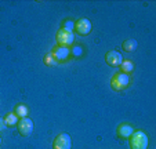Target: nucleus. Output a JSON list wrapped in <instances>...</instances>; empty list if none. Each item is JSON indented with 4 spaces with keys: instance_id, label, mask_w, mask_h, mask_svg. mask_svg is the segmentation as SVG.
Segmentation results:
<instances>
[{
    "instance_id": "f257e3e1",
    "label": "nucleus",
    "mask_w": 156,
    "mask_h": 149,
    "mask_svg": "<svg viewBox=\"0 0 156 149\" xmlns=\"http://www.w3.org/2000/svg\"><path fill=\"white\" fill-rule=\"evenodd\" d=\"M148 135L141 130H137L130 135V148L131 149H148Z\"/></svg>"
},
{
    "instance_id": "f03ea898",
    "label": "nucleus",
    "mask_w": 156,
    "mask_h": 149,
    "mask_svg": "<svg viewBox=\"0 0 156 149\" xmlns=\"http://www.w3.org/2000/svg\"><path fill=\"white\" fill-rule=\"evenodd\" d=\"M129 84H130V76L123 72L113 75V77L111 79V87L115 91L124 90L126 87H129Z\"/></svg>"
},
{
    "instance_id": "7ed1b4c3",
    "label": "nucleus",
    "mask_w": 156,
    "mask_h": 149,
    "mask_svg": "<svg viewBox=\"0 0 156 149\" xmlns=\"http://www.w3.org/2000/svg\"><path fill=\"white\" fill-rule=\"evenodd\" d=\"M53 149H72L71 135L66 134V133H62V134L57 135V137L54 138Z\"/></svg>"
},
{
    "instance_id": "20e7f679",
    "label": "nucleus",
    "mask_w": 156,
    "mask_h": 149,
    "mask_svg": "<svg viewBox=\"0 0 156 149\" xmlns=\"http://www.w3.org/2000/svg\"><path fill=\"white\" fill-rule=\"evenodd\" d=\"M57 43L58 46H64V47H69L73 44L75 41V35L72 32H66L64 29H59L57 32Z\"/></svg>"
},
{
    "instance_id": "39448f33",
    "label": "nucleus",
    "mask_w": 156,
    "mask_h": 149,
    "mask_svg": "<svg viewBox=\"0 0 156 149\" xmlns=\"http://www.w3.org/2000/svg\"><path fill=\"white\" fill-rule=\"evenodd\" d=\"M17 129H18V133H20L21 135L28 137V135H30L33 131V122L29 119V117H22V119L18 120Z\"/></svg>"
},
{
    "instance_id": "423d86ee",
    "label": "nucleus",
    "mask_w": 156,
    "mask_h": 149,
    "mask_svg": "<svg viewBox=\"0 0 156 149\" xmlns=\"http://www.w3.org/2000/svg\"><path fill=\"white\" fill-rule=\"evenodd\" d=\"M91 29H93V25L87 18H79L75 22V32L77 35H82V36L88 35V33L91 32Z\"/></svg>"
},
{
    "instance_id": "0eeeda50",
    "label": "nucleus",
    "mask_w": 156,
    "mask_h": 149,
    "mask_svg": "<svg viewBox=\"0 0 156 149\" xmlns=\"http://www.w3.org/2000/svg\"><path fill=\"white\" fill-rule=\"evenodd\" d=\"M53 57L55 58V61H65L68 59V57L71 55V48L69 47H64V46H55L51 51Z\"/></svg>"
},
{
    "instance_id": "6e6552de",
    "label": "nucleus",
    "mask_w": 156,
    "mask_h": 149,
    "mask_svg": "<svg viewBox=\"0 0 156 149\" xmlns=\"http://www.w3.org/2000/svg\"><path fill=\"white\" fill-rule=\"evenodd\" d=\"M105 61L106 64L109 65V66H120V64L123 62V57H122L120 53H118V51H108L105 55Z\"/></svg>"
},
{
    "instance_id": "1a4fd4ad",
    "label": "nucleus",
    "mask_w": 156,
    "mask_h": 149,
    "mask_svg": "<svg viewBox=\"0 0 156 149\" xmlns=\"http://www.w3.org/2000/svg\"><path fill=\"white\" fill-rule=\"evenodd\" d=\"M134 133V127L129 123H122L118 127V135L120 138H130V135Z\"/></svg>"
},
{
    "instance_id": "9d476101",
    "label": "nucleus",
    "mask_w": 156,
    "mask_h": 149,
    "mask_svg": "<svg viewBox=\"0 0 156 149\" xmlns=\"http://www.w3.org/2000/svg\"><path fill=\"white\" fill-rule=\"evenodd\" d=\"M137 46H138V43H137L136 39H127V40H124L123 44H122L123 50L124 51H127V53H133V51H136Z\"/></svg>"
},
{
    "instance_id": "9b49d317",
    "label": "nucleus",
    "mask_w": 156,
    "mask_h": 149,
    "mask_svg": "<svg viewBox=\"0 0 156 149\" xmlns=\"http://www.w3.org/2000/svg\"><path fill=\"white\" fill-rule=\"evenodd\" d=\"M4 124L9 127H12V126H17L18 120H20V117L17 116V115L14 113V112H10V113H7L6 116H4Z\"/></svg>"
},
{
    "instance_id": "f8f14e48",
    "label": "nucleus",
    "mask_w": 156,
    "mask_h": 149,
    "mask_svg": "<svg viewBox=\"0 0 156 149\" xmlns=\"http://www.w3.org/2000/svg\"><path fill=\"white\" fill-rule=\"evenodd\" d=\"M14 113L17 115L20 119H22V117H27L28 116V113H29V109H28L27 105H24V104H20V105L15 106Z\"/></svg>"
},
{
    "instance_id": "ddd939ff",
    "label": "nucleus",
    "mask_w": 156,
    "mask_h": 149,
    "mask_svg": "<svg viewBox=\"0 0 156 149\" xmlns=\"http://www.w3.org/2000/svg\"><path fill=\"white\" fill-rule=\"evenodd\" d=\"M133 69H134V64H133L131 61H129V59H123V62L120 64V70L123 73H131Z\"/></svg>"
},
{
    "instance_id": "4468645a",
    "label": "nucleus",
    "mask_w": 156,
    "mask_h": 149,
    "mask_svg": "<svg viewBox=\"0 0 156 149\" xmlns=\"http://www.w3.org/2000/svg\"><path fill=\"white\" fill-rule=\"evenodd\" d=\"M61 29L66 30V32H72V33H73V30H75V21L65 20L64 22H62V28H61Z\"/></svg>"
},
{
    "instance_id": "2eb2a0df",
    "label": "nucleus",
    "mask_w": 156,
    "mask_h": 149,
    "mask_svg": "<svg viewBox=\"0 0 156 149\" xmlns=\"http://www.w3.org/2000/svg\"><path fill=\"white\" fill-rule=\"evenodd\" d=\"M44 64L47 65V66H54V65H57L55 58L53 57V54H51V53H48V54H46V55H44Z\"/></svg>"
},
{
    "instance_id": "dca6fc26",
    "label": "nucleus",
    "mask_w": 156,
    "mask_h": 149,
    "mask_svg": "<svg viewBox=\"0 0 156 149\" xmlns=\"http://www.w3.org/2000/svg\"><path fill=\"white\" fill-rule=\"evenodd\" d=\"M71 54L73 57H80L83 54V47L82 46H73L71 48Z\"/></svg>"
},
{
    "instance_id": "f3484780",
    "label": "nucleus",
    "mask_w": 156,
    "mask_h": 149,
    "mask_svg": "<svg viewBox=\"0 0 156 149\" xmlns=\"http://www.w3.org/2000/svg\"><path fill=\"white\" fill-rule=\"evenodd\" d=\"M3 129H6V124H4V120L0 117V131H2Z\"/></svg>"
},
{
    "instance_id": "a211bd4d",
    "label": "nucleus",
    "mask_w": 156,
    "mask_h": 149,
    "mask_svg": "<svg viewBox=\"0 0 156 149\" xmlns=\"http://www.w3.org/2000/svg\"><path fill=\"white\" fill-rule=\"evenodd\" d=\"M0 144H2V137H0Z\"/></svg>"
}]
</instances>
